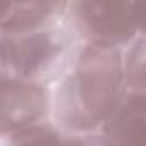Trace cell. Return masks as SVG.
I'll use <instances>...</instances> for the list:
<instances>
[{
    "mask_svg": "<svg viewBox=\"0 0 146 146\" xmlns=\"http://www.w3.org/2000/svg\"><path fill=\"white\" fill-rule=\"evenodd\" d=\"M124 62L117 48L88 45L76 72L58 91L57 117L72 131H91L115 112L125 93Z\"/></svg>",
    "mask_w": 146,
    "mask_h": 146,
    "instance_id": "cell-1",
    "label": "cell"
},
{
    "mask_svg": "<svg viewBox=\"0 0 146 146\" xmlns=\"http://www.w3.org/2000/svg\"><path fill=\"white\" fill-rule=\"evenodd\" d=\"M64 40L53 29H40L19 36H4L2 69L4 79L31 81L43 76L62 57Z\"/></svg>",
    "mask_w": 146,
    "mask_h": 146,
    "instance_id": "cell-2",
    "label": "cell"
},
{
    "mask_svg": "<svg viewBox=\"0 0 146 146\" xmlns=\"http://www.w3.org/2000/svg\"><path fill=\"white\" fill-rule=\"evenodd\" d=\"M76 24L91 45L117 48L137 33L127 2H78L69 5Z\"/></svg>",
    "mask_w": 146,
    "mask_h": 146,
    "instance_id": "cell-3",
    "label": "cell"
},
{
    "mask_svg": "<svg viewBox=\"0 0 146 146\" xmlns=\"http://www.w3.org/2000/svg\"><path fill=\"white\" fill-rule=\"evenodd\" d=\"M4 136L43 124L48 113V91L31 81L4 79Z\"/></svg>",
    "mask_w": 146,
    "mask_h": 146,
    "instance_id": "cell-4",
    "label": "cell"
},
{
    "mask_svg": "<svg viewBox=\"0 0 146 146\" xmlns=\"http://www.w3.org/2000/svg\"><path fill=\"white\" fill-rule=\"evenodd\" d=\"M103 136L110 146H146V91L124 96L103 124Z\"/></svg>",
    "mask_w": 146,
    "mask_h": 146,
    "instance_id": "cell-5",
    "label": "cell"
},
{
    "mask_svg": "<svg viewBox=\"0 0 146 146\" xmlns=\"http://www.w3.org/2000/svg\"><path fill=\"white\" fill-rule=\"evenodd\" d=\"M67 4L53 2H31V4H9L2 16V33L4 36H19L45 29L43 26L58 14Z\"/></svg>",
    "mask_w": 146,
    "mask_h": 146,
    "instance_id": "cell-6",
    "label": "cell"
},
{
    "mask_svg": "<svg viewBox=\"0 0 146 146\" xmlns=\"http://www.w3.org/2000/svg\"><path fill=\"white\" fill-rule=\"evenodd\" d=\"M9 146H84L83 136H65L43 122L5 136Z\"/></svg>",
    "mask_w": 146,
    "mask_h": 146,
    "instance_id": "cell-7",
    "label": "cell"
},
{
    "mask_svg": "<svg viewBox=\"0 0 146 146\" xmlns=\"http://www.w3.org/2000/svg\"><path fill=\"white\" fill-rule=\"evenodd\" d=\"M125 83L134 91H146V38L136 41L124 64Z\"/></svg>",
    "mask_w": 146,
    "mask_h": 146,
    "instance_id": "cell-8",
    "label": "cell"
},
{
    "mask_svg": "<svg viewBox=\"0 0 146 146\" xmlns=\"http://www.w3.org/2000/svg\"><path fill=\"white\" fill-rule=\"evenodd\" d=\"M131 12H132V21H134L136 31H141L146 35V2L131 4Z\"/></svg>",
    "mask_w": 146,
    "mask_h": 146,
    "instance_id": "cell-9",
    "label": "cell"
}]
</instances>
